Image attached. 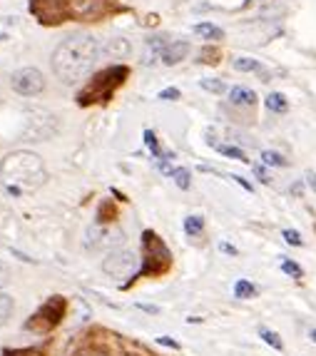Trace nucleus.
Wrapping results in <instances>:
<instances>
[{"instance_id": "obj_1", "label": "nucleus", "mask_w": 316, "mask_h": 356, "mask_svg": "<svg viewBox=\"0 0 316 356\" xmlns=\"http://www.w3.org/2000/svg\"><path fill=\"white\" fill-rule=\"evenodd\" d=\"M102 48L95 35L90 33H75L65 38L53 53V72L65 85H78L80 80L92 72Z\"/></svg>"}, {"instance_id": "obj_2", "label": "nucleus", "mask_w": 316, "mask_h": 356, "mask_svg": "<svg viewBox=\"0 0 316 356\" xmlns=\"http://www.w3.org/2000/svg\"><path fill=\"white\" fill-rule=\"evenodd\" d=\"M0 175L8 182V190L13 195H18L20 187L23 190H35L48 177L42 160L35 152H28V149H15V152L6 154V160L0 165Z\"/></svg>"}, {"instance_id": "obj_3", "label": "nucleus", "mask_w": 316, "mask_h": 356, "mask_svg": "<svg viewBox=\"0 0 316 356\" xmlns=\"http://www.w3.org/2000/svg\"><path fill=\"white\" fill-rule=\"evenodd\" d=\"M63 314H65V299L53 297L50 302L42 304L35 314L30 316V321L25 324V329H28V332L45 334V332H50L53 327H58L60 319H63Z\"/></svg>"}, {"instance_id": "obj_4", "label": "nucleus", "mask_w": 316, "mask_h": 356, "mask_svg": "<svg viewBox=\"0 0 316 356\" xmlns=\"http://www.w3.org/2000/svg\"><path fill=\"white\" fill-rule=\"evenodd\" d=\"M138 269V254L132 250H113L105 259H102V272L113 277V280H127Z\"/></svg>"}, {"instance_id": "obj_5", "label": "nucleus", "mask_w": 316, "mask_h": 356, "mask_svg": "<svg viewBox=\"0 0 316 356\" xmlns=\"http://www.w3.org/2000/svg\"><path fill=\"white\" fill-rule=\"evenodd\" d=\"M144 252H147V267L144 272H152V274H160L169 267V250L162 244V239L157 237L155 232H144Z\"/></svg>"}, {"instance_id": "obj_6", "label": "nucleus", "mask_w": 316, "mask_h": 356, "mask_svg": "<svg viewBox=\"0 0 316 356\" xmlns=\"http://www.w3.org/2000/svg\"><path fill=\"white\" fill-rule=\"evenodd\" d=\"M10 85L18 95L33 97V95H40L42 90H45V77H42V72L38 67H23V70L13 72Z\"/></svg>"}, {"instance_id": "obj_7", "label": "nucleus", "mask_w": 316, "mask_h": 356, "mask_svg": "<svg viewBox=\"0 0 316 356\" xmlns=\"http://www.w3.org/2000/svg\"><path fill=\"white\" fill-rule=\"evenodd\" d=\"M125 234L119 229H113V227L105 225H95L88 229V247L90 250H100V247H110L115 242H122Z\"/></svg>"}, {"instance_id": "obj_8", "label": "nucleus", "mask_w": 316, "mask_h": 356, "mask_svg": "<svg viewBox=\"0 0 316 356\" xmlns=\"http://www.w3.org/2000/svg\"><path fill=\"white\" fill-rule=\"evenodd\" d=\"M35 15L42 20V23H63V18L67 15V8L63 0H38L33 6Z\"/></svg>"}, {"instance_id": "obj_9", "label": "nucleus", "mask_w": 316, "mask_h": 356, "mask_svg": "<svg viewBox=\"0 0 316 356\" xmlns=\"http://www.w3.org/2000/svg\"><path fill=\"white\" fill-rule=\"evenodd\" d=\"M190 50H192V45L187 40H172L167 45V48L162 50V63L165 65H177V63H182V60L190 55Z\"/></svg>"}, {"instance_id": "obj_10", "label": "nucleus", "mask_w": 316, "mask_h": 356, "mask_svg": "<svg viewBox=\"0 0 316 356\" xmlns=\"http://www.w3.org/2000/svg\"><path fill=\"white\" fill-rule=\"evenodd\" d=\"M102 55H108L113 60H125L132 55V42L127 38H110L105 45H102Z\"/></svg>"}, {"instance_id": "obj_11", "label": "nucleus", "mask_w": 316, "mask_h": 356, "mask_svg": "<svg viewBox=\"0 0 316 356\" xmlns=\"http://www.w3.org/2000/svg\"><path fill=\"white\" fill-rule=\"evenodd\" d=\"M167 35H155V38H147L144 42V55H142V63L144 65H155L157 60L162 58V50L167 48Z\"/></svg>"}, {"instance_id": "obj_12", "label": "nucleus", "mask_w": 316, "mask_h": 356, "mask_svg": "<svg viewBox=\"0 0 316 356\" xmlns=\"http://www.w3.org/2000/svg\"><path fill=\"white\" fill-rule=\"evenodd\" d=\"M102 3L105 0H67V8L78 18H90V15H97L102 10Z\"/></svg>"}, {"instance_id": "obj_13", "label": "nucleus", "mask_w": 316, "mask_h": 356, "mask_svg": "<svg viewBox=\"0 0 316 356\" xmlns=\"http://www.w3.org/2000/svg\"><path fill=\"white\" fill-rule=\"evenodd\" d=\"M229 100H232V105H237V107H254L257 105V95H254V90H249V88H232Z\"/></svg>"}, {"instance_id": "obj_14", "label": "nucleus", "mask_w": 316, "mask_h": 356, "mask_svg": "<svg viewBox=\"0 0 316 356\" xmlns=\"http://www.w3.org/2000/svg\"><path fill=\"white\" fill-rule=\"evenodd\" d=\"M264 105H267L269 113H276V115L287 113V110H289L287 97L281 95V92H272V95H267V100H264Z\"/></svg>"}, {"instance_id": "obj_15", "label": "nucleus", "mask_w": 316, "mask_h": 356, "mask_svg": "<svg viewBox=\"0 0 316 356\" xmlns=\"http://www.w3.org/2000/svg\"><path fill=\"white\" fill-rule=\"evenodd\" d=\"M194 33H197V35H202V38H207V40H222V38H224V30L217 28V25H212V23L194 25Z\"/></svg>"}, {"instance_id": "obj_16", "label": "nucleus", "mask_w": 316, "mask_h": 356, "mask_svg": "<svg viewBox=\"0 0 316 356\" xmlns=\"http://www.w3.org/2000/svg\"><path fill=\"white\" fill-rule=\"evenodd\" d=\"M254 294H257V286L251 284V282L239 280L237 284H234V297L237 299H251Z\"/></svg>"}, {"instance_id": "obj_17", "label": "nucleus", "mask_w": 316, "mask_h": 356, "mask_svg": "<svg viewBox=\"0 0 316 356\" xmlns=\"http://www.w3.org/2000/svg\"><path fill=\"white\" fill-rule=\"evenodd\" d=\"M262 162H264V165H272V167H289L287 157H284V154H279V152H274V149H264Z\"/></svg>"}, {"instance_id": "obj_18", "label": "nucleus", "mask_w": 316, "mask_h": 356, "mask_svg": "<svg viewBox=\"0 0 316 356\" xmlns=\"http://www.w3.org/2000/svg\"><path fill=\"white\" fill-rule=\"evenodd\" d=\"M202 229H204V220L199 217V214H192V217H187L185 220V232L190 234V237L202 234Z\"/></svg>"}, {"instance_id": "obj_19", "label": "nucleus", "mask_w": 316, "mask_h": 356, "mask_svg": "<svg viewBox=\"0 0 316 356\" xmlns=\"http://www.w3.org/2000/svg\"><path fill=\"white\" fill-rule=\"evenodd\" d=\"M234 70H239V72H259V70H262V65H259V60H254V58H237V60H234Z\"/></svg>"}, {"instance_id": "obj_20", "label": "nucleus", "mask_w": 316, "mask_h": 356, "mask_svg": "<svg viewBox=\"0 0 316 356\" xmlns=\"http://www.w3.org/2000/svg\"><path fill=\"white\" fill-rule=\"evenodd\" d=\"M10 314H13V297L0 294V327H6Z\"/></svg>"}, {"instance_id": "obj_21", "label": "nucleus", "mask_w": 316, "mask_h": 356, "mask_svg": "<svg viewBox=\"0 0 316 356\" xmlns=\"http://www.w3.org/2000/svg\"><path fill=\"white\" fill-rule=\"evenodd\" d=\"M172 177H174V184H177L179 190H190V184H192L190 170H185V167H179V170H172Z\"/></svg>"}, {"instance_id": "obj_22", "label": "nucleus", "mask_w": 316, "mask_h": 356, "mask_svg": "<svg viewBox=\"0 0 316 356\" xmlns=\"http://www.w3.org/2000/svg\"><path fill=\"white\" fill-rule=\"evenodd\" d=\"M217 149H219L224 157H232V160H239V162H249L247 160V154L244 149H239V147H232V145H215Z\"/></svg>"}, {"instance_id": "obj_23", "label": "nucleus", "mask_w": 316, "mask_h": 356, "mask_svg": "<svg viewBox=\"0 0 316 356\" xmlns=\"http://www.w3.org/2000/svg\"><path fill=\"white\" fill-rule=\"evenodd\" d=\"M259 337H262L269 346H274V349H279V351L284 349V341H281V339H279V334H276V332H272V329L262 327V329H259Z\"/></svg>"}, {"instance_id": "obj_24", "label": "nucleus", "mask_w": 316, "mask_h": 356, "mask_svg": "<svg viewBox=\"0 0 316 356\" xmlns=\"http://www.w3.org/2000/svg\"><path fill=\"white\" fill-rule=\"evenodd\" d=\"M199 85H202V90H207V92H215V95H222V92L227 90V85L222 83V80H217V77H204Z\"/></svg>"}, {"instance_id": "obj_25", "label": "nucleus", "mask_w": 316, "mask_h": 356, "mask_svg": "<svg viewBox=\"0 0 316 356\" xmlns=\"http://www.w3.org/2000/svg\"><path fill=\"white\" fill-rule=\"evenodd\" d=\"M281 272L292 274V277H301V267H299L297 261L287 259V257H281Z\"/></svg>"}, {"instance_id": "obj_26", "label": "nucleus", "mask_w": 316, "mask_h": 356, "mask_svg": "<svg viewBox=\"0 0 316 356\" xmlns=\"http://www.w3.org/2000/svg\"><path fill=\"white\" fill-rule=\"evenodd\" d=\"M281 237L287 239L292 247H301V244H304V239H301V234H299L297 229H284L281 232Z\"/></svg>"}, {"instance_id": "obj_27", "label": "nucleus", "mask_w": 316, "mask_h": 356, "mask_svg": "<svg viewBox=\"0 0 316 356\" xmlns=\"http://www.w3.org/2000/svg\"><path fill=\"white\" fill-rule=\"evenodd\" d=\"M217 58H219V50L217 48H204L199 53V63H217Z\"/></svg>"}, {"instance_id": "obj_28", "label": "nucleus", "mask_w": 316, "mask_h": 356, "mask_svg": "<svg viewBox=\"0 0 316 356\" xmlns=\"http://www.w3.org/2000/svg\"><path fill=\"white\" fill-rule=\"evenodd\" d=\"M10 282V267H8L6 261H0V289Z\"/></svg>"}, {"instance_id": "obj_29", "label": "nucleus", "mask_w": 316, "mask_h": 356, "mask_svg": "<svg viewBox=\"0 0 316 356\" xmlns=\"http://www.w3.org/2000/svg\"><path fill=\"white\" fill-rule=\"evenodd\" d=\"M160 100H179V90L177 88H167L160 92Z\"/></svg>"}, {"instance_id": "obj_30", "label": "nucleus", "mask_w": 316, "mask_h": 356, "mask_svg": "<svg viewBox=\"0 0 316 356\" xmlns=\"http://www.w3.org/2000/svg\"><path fill=\"white\" fill-rule=\"evenodd\" d=\"M254 175L259 177V182H264V184H272V177L267 175V170L264 167H254Z\"/></svg>"}, {"instance_id": "obj_31", "label": "nucleus", "mask_w": 316, "mask_h": 356, "mask_svg": "<svg viewBox=\"0 0 316 356\" xmlns=\"http://www.w3.org/2000/svg\"><path fill=\"white\" fill-rule=\"evenodd\" d=\"M157 344L169 346V349H179V344H177V341H174L172 337H160V339H157Z\"/></svg>"}, {"instance_id": "obj_32", "label": "nucleus", "mask_w": 316, "mask_h": 356, "mask_svg": "<svg viewBox=\"0 0 316 356\" xmlns=\"http://www.w3.org/2000/svg\"><path fill=\"white\" fill-rule=\"evenodd\" d=\"M75 356H108L105 351H100V349H83V351H78Z\"/></svg>"}, {"instance_id": "obj_33", "label": "nucleus", "mask_w": 316, "mask_h": 356, "mask_svg": "<svg viewBox=\"0 0 316 356\" xmlns=\"http://www.w3.org/2000/svg\"><path fill=\"white\" fill-rule=\"evenodd\" d=\"M232 179H234V182H237V184H242V187H244L247 192H251V184L247 182L244 177H239V175H232Z\"/></svg>"}, {"instance_id": "obj_34", "label": "nucleus", "mask_w": 316, "mask_h": 356, "mask_svg": "<svg viewBox=\"0 0 316 356\" xmlns=\"http://www.w3.org/2000/svg\"><path fill=\"white\" fill-rule=\"evenodd\" d=\"M292 195H304V182H294L292 184Z\"/></svg>"}, {"instance_id": "obj_35", "label": "nucleus", "mask_w": 316, "mask_h": 356, "mask_svg": "<svg viewBox=\"0 0 316 356\" xmlns=\"http://www.w3.org/2000/svg\"><path fill=\"white\" fill-rule=\"evenodd\" d=\"M219 250L224 252V254H237V250H234L232 244H219Z\"/></svg>"}, {"instance_id": "obj_36", "label": "nucleus", "mask_w": 316, "mask_h": 356, "mask_svg": "<svg viewBox=\"0 0 316 356\" xmlns=\"http://www.w3.org/2000/svg\"><path fill=\"white\" fill-rule=\"evenodd\" d=\"M138 307L142 309V312H149V314H157V312H160L157 307H149V304H138Z\"/></svg>"}, {"instance_id": "obj_37", "label": "nucleus", "mask_w": 316, "mask_h": 356, "mask_svg": "<svg viewBox=\"0 0 316 356\" xmlns=\"http://www.w3.org/2000/svg\"><path fill=\"white\" fill-rule=\"evenodd\" d=\"M306 182L311 184V190H316V175L314 172H306Z\"/></svg>"}, {"instance_id": "obj_38", "label": "nucleus", "mask_w": 316, "mask_h": 356, "mask_svg": "<svg viewBox=\"0 0 316 356\" xmlns=\"http://www.w3.org/2000/svg\"><path fill=\"white\" fill-rule=\"evenodd\" d=\"M311 339H314V344H316V329H311V334H309Z\"/></svg>"}]
</instances>
